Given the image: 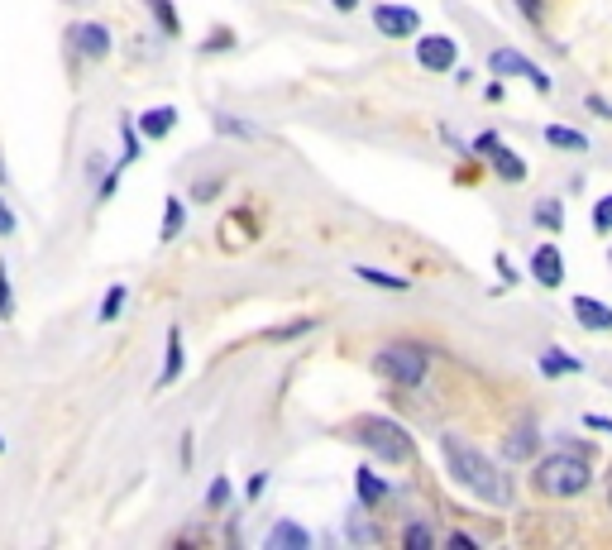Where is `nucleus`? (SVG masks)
<instances>
[{
  "instance_id": "obj_9",
  "label": "nucleus",
  "mask_w": 612,
  "mask_h": 550,
  "mask_svg": "<svg viewBox=\"0 0 612 550\" xmlns=\"http://www.w3.org/2000/svg\"><path fill=\"white\" fill-rule=\"evenodd\" d=\"M72 48L82 53V58H106L110 53V34L101 29V24H72Z\"/></svg>"
},
{
  "instance_id": "obj_8",
  "label": "nucleus",
  "mask_w": 612,
  "mask_h": 550,
  "mask_svg": "<svg viewBox=\"0 0 612 550\" xmlns=\"http://www.w3.org/2000/svg\"><path fill=\"white\" fill-rule=\"evenodd\" d=\"M488 67H493L498 77H531V82H536V87H541V91L550 87V82H546V72H536V67L526 63L522 53H512V48H498V53L488 58Z\"/></svg>"
},
{
  "instance_id": "obj_14",
  "label": "nucleus",
  "mask_w": 612,
  "mask_h": 550,
  "mask_svg": "<svg viewBox=\"0 0 612 550\" xmlns=\"http://www.w3.org/2000/svg\"><path fill=\"white\" fill-rule=\"evenodd\" d=\"M278 546H311V536H306L297 522H278V527L268 531V550H278Z\"/></svg>"
},
{
  "instance_id": "obj_30",
  "label": "nucleus",
  "mask_w": 612,
  "mask_h": 550,
  "mask_svg": "<svg viewBox=\"0 0 612 550\" xmlns=\"http://www.w3.org/2000/svg\"><path fill=\"white\" fill-rule=\"evenodd\" d=\"M0 235H15V211L0 201Z\"/></svg>"
},
{
  "instance_id": "obj_33",
  "label": "nucleus",
  "mask_w": 612,
  "mask_h": 550,
  "mask_svg": "<svg viewBox=\"0 0 612 550\" xmlns=\"http://www.w3.org/2000/svg\"><path fill=\"white\" fill-rule=\"evenodd\" d=\"M263 484H268V474H254V479H249V498H259Z\"/></svg>"
},
{
  "instance_id": "obj_35",
  "label": "nucleus",
  "mask_w": 612,
  "mask_h": 550,
  "mask_svg": "<svg viewBox=\"0 0 612 550\" xmlns=\"http://www.w3.org/2000/svg\"><path fill=\"white\" fill-rule=\"evenodd\" d=\"M0 182H5V163H0Z\"/></svg>"
},
{
  "instance_id": "obj_27",
  "label": "nucleus",
  "mask_w": 612,
  "mask_h": 550,
  "mask_svg": "<svg viewBox=\"0 0 612 550\" xmlns=\"http://www.w3.org/2000/svg\"><path fill=\"white\" fill-rule=\"evenodd\" d=\"M216 125H220L225 134H240V139H249V134H254V125H244V120H230V115H220Z\"/></svg>"
},
{
  "instance_id": "obj_6",
  "label": "nucleus",
  "mask_w": 612,
  "mask_h": 550,
  "mask_svg": "<svg viewBox=\"0 0 612 550\" xmlns=\"http://www.w3.org/2000/svg\"><path fill=\"white\" fill-rule=\"evenodd\" d=\"M416 63L431 67V72H450V67H455V39H445V34H426V39L416 44Z\"/></svg>"
},
{
  "instance_id": "obj_16",
  "label": "nucleus",
  "mask_w": 612,
  "mask_h": 550,
  "mask_svg": "<svg viewBox=\"0 0 612 550\" xmlns=\"http://www.w3.org/2000/svg\"><path fill=\"white\" fill-rule=\"evenodd\" d=\"M182 374V330H168V359H163V378L158 383H173V378Z\"/></svg>"
},
{
  "instance_id": "obj_13",
  "label": "nucleus",
  "mask_w": 612,
  "mask_h": 550,
  "mask_svg": "<svg viewBox=\"0 0 612 550\" xmlns=\"http://www.w3.org/2000/svg\"><path fill=\"white\" fill-rule=\"evenodd\" d=\"M503 450H507V460H526V455L536 450V426H531V421H522V426L507 436Z\"/></svg>"
},
{
  "instance_id": "obj_34",
  "label": "nucleus",
  "mask_w": 612,
  "mask_h": 550,
  "mask_svg": "<svg viewBox=\"0 0 612 550\" xmlns=\"http://www.w3.org/2000/svg\"><path fill=\"white\" fill-rule=\"evenodd\" d=\"M330 5H335V10H354L359 0H330Z\"/></svg>"
},
{
  "instance_id": "obj_28",
  "label": "nucleus",
  "mask_w": 612,
  "mask_h": 550,
  "mask_svg": "<svg viewBox=\"0 0 612 550\" xmlns=\"http://www.w3.org/2000/svg\"><path fill=\"white\" fill-rule=\"evenodd\" d=\"M225 498H230V479H216V484H211V493H206V503H211V507H220V503H225Z\"/></svg>"
},
{
  "instance_id": "obj_37",
  "label": "nucleus",
  "mask_w": 612,
  "mask_h": 550,
  "mask_svg": "<svg viewBox=\"0 0 612 550\" xmlns=\"http://www.w3.org/2000/svg\"><path fill=\"white\" fill-rule=\"evenodd\" d=\"M0 450H5V436H0Z\"/></svg>"
},
{
  "instance_id": "obj_26",
  "label": "nucleus",
  "mask_w": 612,
  "mask_h": 550,
  "mask_svg": "<svg viewBox=\"0 0 612 550\" xmlns=\"http://www.w3.org/2000/svg\"><path fill=\"white\" fill-rule=\"evenodd\" d=\"M316 321L306 316V321H292V326H283V330H268V340H287V335H302V330H311Z\"/></svg>"
},
{
  "instance_id": "obj_12",
  "label": "nucleus",
  "mask_w": 612,
  "mask_h": 550,
  "mask_svg": "<svg viewBox=\"0 0 612 550\" xmlns=\"http://www.w3.org/2000/svg\"><path fill=\"white\" fill-rule=\"evenodd\" d=\"M574 316L589 330H612V311L603 302H593V297H574Z\"/></svg>"
},
{
  "instance_id": "obj_15",
  "label": "nucleus",
  "mask_w": 612,
  "mask_h": 550,
  "mask_svg": "<svg viewBox=\"0 0 612 550\" xmlns=\"http://www.w3.org/2000/svg\"><path fill=\"white\" fill-rule=\"evenodd\" d=\"M354 484H359V503L364 507H373V503H383V498H388V484H383L373 469H359V479H354Z\"/></svg>"
},
{
  "instance_id": "obj_18",
  "label": "nucleus",
  "mask_w": 612,
  "mask_h": 550,
  "mask_svg": "<svg viewBox=\"0 0 612 550\" xmlns=\"http://www.w3.org/2000/svg\"><path fill=\"white\" fill-rule=\"evenodd\" d=\"M541 369H546V374H579L584 364H579V359H569L565 350H546L541 354Z\"/></svg>"
},
{
  "instance_id": "obj_2",
  "label": "nucleus",
  "mask_w": 612,
  "mask_h": 550,
  "mask_svg": "<svg viewBox=\"0 0 612 550\" xmlns=\"http://www.w3.org/2000/svg\"><path fill=\"white\" fill-rule=\"evenodd\" d=\"M593 479L589 460L579 450H555L550 460L536 464V488L550 493V498H569V493H584Z\"/></svg>"
},
{
  "instance_id": "obj_10",
  "label": "nucleus",
  "mask_w": 612,
  "mask_h": 550,
  "mask_svg": "<svg viewBox=\"0 0 612 550\" xmlns=\"http://www.w3.org/2000/svg\"><path fill=\"white\" fill-rule=\"evenodd\" d=\"M531 273H536V283H546V287L565 283V259H560V249H555V244H541L536 259H531Z\"/></svg>"
},
{
  "instance_id": "obj_21",
  "label": "nucleus",
  "mask_w": 612,
  "mask_h": 550,
  "mask_svg": "<svg viewBox=\"0 0 612 550\" xmlns=\"http://www.w3.org/2000/svg\"><path fill=\"white\" fill-rule=\"evenodd\" d=\"M182 220H187V206L182 201H168V220H163V240H177V230H182Z\"/></svg>"
},
{
  "instance_id": "obj_3",
  "label": "nucleus",
  "mask_w": 612,
  "mask_h": 550,
  "mask_svg": "<svg viewBox=\"0 0 612 550\" xmlns=\"http://www.w3.org/2000/svg\"><path fill=\"white\" fill-rule=\"evenodd\" d=\"M354 436H359V445L373 450L383 464H407L412 460V436L388 417H364L359 426H354Z\"/></svg>"
},
{
  "instance_id": "obj_23",
  "label": "nucleus",
  "mask_w": 612,
  "mask_h": 550,
  "mask_svg": "<svg viewBox=\"0 0 612 550\" xmlns=\"http://www.w3.org/2000/svg\"><path fill=\"white\" fill-rule=\"evenodd\" d=\"M149 10L158 15V24H163L168 34H177V29H182V24H177V15H173V0H149Z\"/></svg>"
},
{
  "instance_id": "obj_36",
  "label": "nucleus",
  "mask_w": 612,
  "mask_h": 550,
  "mask_svg": "<svg viewBox=\"0 0 612 550\" xmlns=\"http://www.w3.org/2000/svg\"><path fill=\"white\" fill-rule=\"evenodd\" d=\"M608 507H612V488H608Z\"/></svg>"
},
{
  "instance_id": "obj_11",
  "label": "nucleus",
  "mask_w": 612,
  "mask_h": 550,
  "mask_svg": "<svg viewBox=\"0 0 612 550\" xmlns=\"http://www.w3.org/2000/svg\"><path fill=\"white\" fill-rule=\"evenodd\" d=\"M173 125H177L173 106H158V110H144V115H139V134H144V139H163Z\"/></svg>"
},
{
  "instance_id": "obj_5",
  "label": "nucleus",
  "mask_w": 612,
  "mask_h": 550,
  "mask_svg": "<svg viewBox=\"0 0 612 550\" xmlns=\"http://www.w3.org/2000/svg\"><path fill=\"white\" fill-rule=\"evenodd\" d=\"M373 24H378V34H388V39H407L421 29V15H416L412 5H378L373 10Z\"/></svg>"
},
{
  "instance_id": "obj_29",
  "label": "nucleus",
  "mask_w": 612,
  "mask_h": 550,
  "mask_svg": "<svg viewBox=\"0 0 612 550\" xmlns=\"http://www.w3.org/2000/svg\"><path fill=\"white\" fill-rule=\"evenodd\" d=\"M407 546H431V531L426 527H407V536H402Z\"/></svg>"
},
{
  "instance_id": "obj_4",
  "label": "nucleus",
  "mask_w": 612,
  "mask_h": 550,
  "mask_svg": "<svg viewBox=\"0 0 612 550\" xmlns=\"http://www.w3.org/2000/svg\"><path fill=\"white\" fill-rule=\"evenodd\" d=\"M426 369H431V359H426V350H416V345H383L378 350V374L402 383V388H416L426 378Z\"/></svg>"
},
{
  "instance_id": "obj_31",
  "label": "nucleus",
  "mask_w": 612,
  "mask_h": 550,
  "mask_svg": "<svg viewBox=\"0 0 612 550\" xmlns=\"http://www.w3.org/2000/svg\"><path fill=\"white\" fill-rule=\"evenodd\" d=\"M517 10H522V15H526L531 24L541 20V0H517Z\"/></svg>"
},
{
  "instance_id": "obj_19",
  "label": "nucleus",
  "mask_w": 612,
  "mask_h": 550,
  "mask_svg": "<svg viewBox=\"0 0 612 550\" xmlns=\"http://www.w3.org/2000/svg\"><path fill=\"white\" fill-rule=\"evenodd\" d=\"M354 273H359L364 283H373V287H388V292H407V287H412L407 278H393V273H378V268H364V264L354 268Z\"/></svg>"
},
{
  "instance_id": "obj_1",
  "label": "nucleus",
  "mask_w": 612,
  "mask_h": 550,
  "mask_svg": "<svg viewBox=\"0 0 612 550\" xmlns=\"http://www.w3.org/2000/svg\"><path fill=\"white\" fill-rule=\"evenodd\" d=\"M440 450H445V464H450V474H455L459 488H469L474 498H483V503H493V507L512 503L507 474L488 460L483 450H474L469 440H459V436H440Z\"/></svg>"
},
{
  "instance_id": "obj_20",
  "label": "nucleus",
  "mask_w": 612,
  "mask_h": 550,
  "mask_svg": "<svg viewBox=\"0 0 612 550\" xmlns=\"http://www.w3.org/2000/svg\"><path fill=\"white\" fill-rule=\"evenodd\" d=\"M125 297H130V287H125V283L110 287L106 297H101V321H115V316L125 311Z\"/></svg>"
},
{
  "instance_id": "obj_17",
  "label": "nucleus",
  "mask_w": 612,
  "mask_h": 550,
  "mask_svg": "<svg viewBox=\"0 0 612 550\" xmlns=\"http://www.w3.org/2000/svg\"><path fill=\"white\" fill-rule=\"evenodd\" d=\"M546 139L555 144V149H574V154H584V149H589V139H584V134H574L569 125H550Z\"/></svg>"
},
{
  "instance_id": "obj_22",
  "label": "nucleus",
  "mask_w": 612,
  "mask_h": 550,
  "mask_svg": "<svg viewBox=\"0 0 612 550\" xmlns=\"http://www.w3.org/2000/svg\"><path fill=\"white\" fill-rule=\"evenodd\" d=\"M15 316V292H10V268L0 264V321Z\"/></svg>"
},
{
  "instance_id": "obj_7",
  "label": "nucleus",
  "mask_w": 612,
  "mask_h": 550,
  "mask_svg": "<svg viewBox=\"0 0 612 550\" xmlns=\"http://www.w3.org/2000/svg\"><path fill=\"white\" fill-rule=\"evenodd\" d=\"M479 154L493 158L498 177H507V182H522V177H526V163L517 154H507L503 144H498V134H479Z\"/></svg>"
},
{
  "instance_id": "obj_24",
  "label": "nucleus",
  "mask_w": 612,
  "mask_h": 550,
  "mask_svg": "<svg viewBox=\"0 0 612 550\" xmlns=\"http://www.w3.org/2000/svg\"><path fill=\"white\" fill-rule=\"evenodd\" d=\"M536 220H541L546 230H560V225H565V211H560L555 201H541V211H536Z\"/></svg>"
},
{
  "instance_id": "obj_32",
  "label": "nucleus",
  "mask_w": 612,
  "mask_h": 550,
  "mask_svg": "<svg viewBox=\"0 0 612 550\" xmlns=\"http://www.w3.org/2000/svg\"><path fill=\"white\" fill-rule=\"evenodd\" d=\"M584 421H589V431H608V436H612V421L608 417H593V412H589Z\"/></svg>"
},
{
  "instance_id": "obj_25",
  "label": "nucleus",
  "mask_w": 612,
  "mask_h": 550,
  "mask_svg": "<svg viewBox=\"0 0 612 550\" xmlns=\"http://www.w3.org/2000/svg\"><path fill=\"white\" fill-rule=\"evenodd\" d=\"M593 230H612V197H603L593 206Z\"/></svg>"
}]
</instances>
